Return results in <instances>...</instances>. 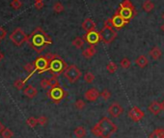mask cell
<instances>
[{
	"label": "cell",
	"instance_id": "cell-1",
	"mask_svg": "<svg viewBox=\"0 0 164 138\" xmlns=\"http://www.w3.org/2000/svg\"><path fill=\"white\" fill-rule=\"evenodd\" d=\"M27 43L36 52H43L47 45H51L52 40L41 27H37L30 36H28Z\"/></svg>",
	"mask_w": 164,
	"mask_h": 138
},
{
	"label": "cell",
	"instance_id": "cell-2",
	"mask_svg": "<svg viewBox=\"0 0 164 138\" xmlns=\"http://www.w3.org/2000/svg\"><path fill=\"white\" fill-rule=\"evenodd\" d=\"M117 125L113 123L109 118L103 117L100 119L91 131L94 135L100 138H110L113 134L117 131Z\"/></svg>",
	"mask_w": 164,
	"mask_h": 138
},
{
	"label": "cell",
	"instance_id": "cell-3",
	"mask_svg": "<svg viewBox=\"0 0 164 138\" xmlns=\"http://www.w3.org/2000/svg\"><path fill=\"white\" fill-rule=\"evenodd\" d=\"M117 14H119L124 20L130 22V19H132L136 14V9L134 5L130 2V0H124V1L120 4L119 8L116 11Z\"/></svg>",
	"mask_w": 164,
	"mask_h": 138
},
{
	"label": "cell",
	"instance_id": "cell-4",
	"mask_svg": "<svg viewBox=\"0 0 164 138\" xmlns=\"http://www.w3.org/2000/svg\"><path fill=\"white\" fill-rule=\"evenodd\" d=\"M100 35V41H103L105 45L111 44L117 38V32L114 30V27L110 23V19L104 21V25L99 32Z\"/></svg>",
	"mask_w": 164,
	"mask_h": 138
},
{
	"label": "cell",
	"instance_id": "cell-5",
	"mask_svg": "<svg viewBox=\"0 0 164 138\" xmlns=\"http://www.w3.org/2000/svg\"><path fill=\"white\" fill-rule=\"evenodd\" d=\"M67 68H68V65L66 64V62L63 59H61V57L59 56L53 59L52 61H50L48 72H51V74L54 75V77H58L59 74L64 73Z\"/></svg>",
	"mask_w": 164,
	"mask_h": 138
},
{
	"label": "cell",
	"instance_id": "cell-6",
	"mask_svg": "<svg viewBox=\"0 0 164 138\" xmlns=\"http://www.w3.org/2000/svg\"><path fill=\"white\" fill-rule=\"evenodd\" d=\"M81 71L75 66V65H71L68 66L66 71L64 72V77L68 79L69 82L74 83L77 82L80 77H81Z\"/></svg>",
	"mask_w": 164,
	"mask_h": 138
},
{
	"label": "cell",
	"instance_id": "cell-7",
	"mask_svg": "<svg viewBox=\"0 0 164 138\" xmlns=\"http://www.w3.org/2000/svg\"><path fill=\"white\" fill-rule=\"evenodd\" d=\"M28 36L24 33L21 28H16L10 34V40L14 43L17 46H20L23 43L27 42Z\"/></svg>",
	"mask_w": 164,
	"mask_h": 138
},
{
	"label": "cell",
	"instance_id": "cell-8",
	"mask_svg": "<svg viewBox=\"0 0 164 138\" xmlns=\"http://www.w3.org/2000/svg\"><path fill=\"white\" fill-rule=\"evenodd\" d=\"M47 97L52 100L54 104H59L61 100L66 97V92L60 86L50 88L47 92Z\"/></svg>",
	"mask_w": 164,
	"mask_h": 138
},
{
	"label": "cell",
	"instance_id": "cell-9",
	"mask_svg": "<svg viewBox=\"0 0 164 138\" xmlns=\"http://www.w3.org/2000/svg\"><path fill=\"white\" fill-rule=\"evenodd\" d=\"M34 63H35V67H36V72H38L39 73H43L44 72L48 71L50 61L45 55L38 57L34 61Z\"/></svg>",
	"mask_w": 164,
	"mask_h": 138
},
{
	"label": "cell",
	"instance_id": "cell-10",
	"mask_svg": "<svg viewBox=\"0 0 164 138\" xmlns=\"http://www.w3.org/2000/svg\"><path fill=\"white\" fill-rule=\"evenodd\" d=\"M129 117L133 122H140L145 117V113L139 107L133 106L129 111Z\"/></svg>",
	"mask_w": 164,
	"mask_h": 138
},
{
	"label": "cell",
	"instance_id": "cell-11",
	"mask_svg": "<svg viewBox=\"0 0 164 138\" xmlns=\"http://www.w3.org/2000/svg\"><path fill=\"white\" fill-rule=\"evenodd\" d=\"M110 23L115 29H120V28L124 27V25L127 23H129V22L127 20H124L119 14L115 13V15L113 16L112 18H110Z\"/></svg>",
	"mask_w": 164,
	"mask_h": 138
},
{
	"label": "cell",
	"instance_id": "cell-12",
	"mask_svg": "<svg viewBox=\"0 0 164 138\" xmlns=\"http://www.w3.org/2000/svg\"><path fill=\"white\" fill-rule=\"evenodd\" d=\"M84 40H86L88 43L90 45H97L99 41H100V35H99V32H97L96 30H93V31H90L86 33L84 36Z\"/></svg>",
	"mask_w": 164,
	"mask_h": 138
},
{
	"label": "cell",
	"instance_id": "cell-13",
	"mask_svg": "<svg viewBox=\"0 0 164 138\" xmlns=\"http://www.w3.org/2000/svg\"><path fill=\"white\" fill-rule=\"evenodd\" d=\"M124 109L118 103H113L107 109L108 114L113 118H118L122 115Z\"/></svg>",
	"mask_w": 164,
	"mask_h": 138
},
{
	"label": "cell",
	"instance_id": "cell-14",
	"mask_svg": "<svg viewBox=\"0 0 164 138\" xmlns=\"http://www.w3.org/2000/svg\"><path fill=\"white\" fill-rule=\"evenodd\" d=\"M100 93L96 89V88H91V89L87 90L84 94V98L89 100V102H96V100L99 98Z\"/></svg>",
	"mask_w": 164,
	"mask_h": 138
},
{
	"label": "cell",
	"instance_id": "cell-15",
	"mask_svg": "<svg viewBox=\"0 0 164 138\" xmlns=\"http://www.w3.org/2000/svg\"><path fill=\"white\" fill-rule=\"evenodd\" d=\"M82 29L86 33L90 32V31H93V30H96V23H95V21L92 19H89V18L84 19V21L82 22Z\"/></svg>",
	"mask_w": 164,
	"mask_h": 138
},
{
	"label": "cell",
	"instance_id": "cell-16",
	"mask_svg": "<svg viewBox=\"0 0 164 138\" xmlns=\"http://www.w3.org/2000/svg\"><path fill=\"white\" fill-rule=\"evenodd\" d=\"M96 53H97L96 47H95L93 45H91L89 47H87L86 49L83 50V51H82V56H83L84 58H86V59H90V58H92Z\"/></svg>",
	"mask_w": 164,
	"mask_h": 138
},
{
	"label": "cell",
	"instance_id": "cell-17",
	"mask_svg": "<svg viewBox=\"0 0 164 138\" xmlns=\"http://www.w3.org/2000/svg\"><path fill=\"white\" fill-rule=\"evenodd\" d=\"M23 93H24L25 96L28 97L29 98H35V97L37 96L38 90L36 89L35 87H33L32 85H28V86L24 89Z\"/></svg>",
	"mask_w": 164,
	"mask_h": 138
},
{
	"label": "cell",
	"instance_id": "cell-18",
	"mask_svg": "<svg viewBox=\"0 0 164 138\" xmlns=\"http://www.w3.org/2000/svg\"><path fill=\"white\" fill-rule=\"evenodd\" d=\"M148 109L150 110V112H152L154 115H158L159 112L161 111V106H160V103L158 102H153L148 107Z\"/></svg>",
	"mask_w": 164,
	"mask_h": 138
},
{
	"label": "cell",
	"instance_id": "cell-19",
	"mask_svg": "<svg viewBox=\"0 0 164 138\" xmlns=\"http://www.w3.org/2000/svg\"><path fill=\"white\" fill-rule=\"evenodd\" d=\"M150 56L152 57L153 60H158L161 55H162V52H161V50L158 46H154L152 49L150 50V52H149Z\"/></svg>",
	"mask_w": 164,
	"mask_h": 138
},
{
	"label": "cell",
	"instance_id": "cell-20",
	"mask_svg": "<svg viewBox=\"0 0 164 138\" xmlns=\"http://www.w3.org/2000/svg\"><path fill=\"white\" fill-rule=\"evenodd\" d=\"M148 63H149V60L145 55H140L135 60V64L139 68H145L148 65Z\"/></svg>",
	"mask_w": 164,
	"mask_h": 138
},
{
	"label": "cell",
	"instance_id": "cell-21",
	"mask_svg": "<svg viewBox=\"0 0 164 138\" xmlns=\"http://www.w3.org/2000/svg\"><path fill=\"white\" fill-rule=\"evenodd\" d=\"M149 138H164V129L162 128L156 129L149 135Z\"/></svg>",
	"mask_w": 164,
	"mask_h": 138
},
{
	"label": "cell",
	"instance_id": "cell-22",
	"mask_svg": "<svg viewBox=\"0 0 164 138\" xmlns=\"http://www.w3.org/2000/svg\"><path fill=\"white\" fill-rule=\"evenodd\" d=\"M142 8H143V10L145 12L151 13V12L154 10V8H155V4L153 3L152 0H146V1H144V3L142 5Z\"/></svg>",
	"mask_w": 164,
	"mask_h": 138
},
{
	"label": "cell",
	"instance_id": "cell-23",
	"mask_svg": "<svg viewBox=\"0 0 164 138\" xmlns=\"http://www.w3.org/2000/svg\"><path fill=\"white\" fill-rule=\"evenodd\" d=\"M24 70L26 71L28 73H29V75H28V77H27V79L28 78H30V77L31 75L36 72V67H35V63L33 62V63H28V64H26L24 66Z\"/></svg>",
	"mask_w": 164,
	"mask_h": 138
},
{
	"label": "cell",
	"instance_id": "cell-24",
	"mask_svg": "<svg viewBox=\"0 0 164 138\" xmlns=\"http://www.w3.org/2000/svg\"><path fill=\"white\" fill-rule=\"evenodd\" d=\"M71 44H72V45L75 48L79 49V48H82L83 47V45H84V40L82 39V38H80V37H77V38H74V39H73V41H72Z\"/></svg>",
	"mask_w": 164,
	"mask_h": 138
},
{
	"label": "cell",
	"instance_id": "cell-25",
	"mask_svg": "<svg viewBox=\"0 0 164 138\" xmlns=\"http://www.w3.org/2000/svg\"><path fill=\"white\" fill-rule=\"evenodd\" d=\"M74 135L77 138H83L86 135V130L83 127H78L74 130Z\"/></svg>",
	"mask_w": 164,
	"mask_h": 138
},
{
	"label": "cell",
	"instance_id": "cell-26",
	"mask_svg": "<svg viewBox=\"0 0 164 138\" xmlns=\"http://www.w3.org/2000/svg\"><path fill=\"white\" fill-rule=\"evenodd\" d=\"M106 70L109 73H114L118 70V65L115 62H109L106 66Z\"/></svg>",
	"mask_w": 164,
	"mask_h": 138
},
{
	"label": "cell",
	"instance_id": "cell-27",
	"mask_svg": "<svg viewBox=\"0 0 164 138\" xmlns=\"http://www.w3.org/2000/svg\"><path fill=\"white\" fill-rule=\"evenodd\" d=\"M84 81L86 83H92L95 80V75L94 73H92L91 72H88L84 74V77H83Z\"/></svg>",
	"mask_w": 164,
	"mask_h": 138
},
{
	"label": "cell",
	"instance_id": "cell-28",
	"mask_svg": "<svg viewBox=\"0 0 164 138\" xmlns=\"http://www.w3.org/2000/svg\"><path fill=\"white\" fill-rule=\"evenodd\" d=\"M121 67L124 69V70H128V69H130V65H131V62H130V60L129 59V58H123L122 60H121Z\"/></svg>",
	"mask_w": 164,
	"mask_h": 138
},
{
	"label": "cell",
	"instance_id": "cell-29",
	"mask_svg": "<svg viewBox=\"0 0 164 138\" xmlns=\"http://www.w3.org/2000/svg\"><path fill=\"white\" fill-rule=\"evenodd\" d=\"M53 10L55 13H62L63 11H64V5H63L61 2H56L54 5H53Z\"/></svg>",
	"mask_w": 164,
	"mask_h": 138
},
{
	"label": "cell",
	"instance_id": "cell-30",
	"mask_svg": "<svg viewBox=\"0 0 164 138\" xmlns=\"http://www.w3.org/2000/svg\"><path fill=\"white\" fill-rule=\"evenodd\" d=\"M74 106L77 110H83L85 107V102L83 99H77L74 104Z\"/></svg>",
	"mask_w": 164,
	"mask_h": 138
},
{
	"label": "cell",
	"instance_id": "cell-31",
	"mask_svg": "<svg viewBox=\"0 0 164 138\" xmlns=\"http://www.w3.org/2000/svg\"><path fill=\"white\" fill-rule=\"evenodd\" d=\"M49 84H50V88L60 86L59 81H58V79H57V77H54V75H52V77L49 78Z\"/></svg>",
	"mask_w": 164,
	"mask_h": 138
},
{
	"label": "cell",
	"instance_id": "cell-32",
	"mask_svg": "<svg viewBox=\"0 0 164 138\" xmlns=\"http://www.w3.org/2000/svg\"><path fill=\"white\" fill-rule=\"evenodd\" d=\"M1 135H2V138H12L14 133H13V131L10 129H4Z\"/></svg>",
	"mask_w": 164,
	"mask_h": 138
},
{
	"label": "cell",
	"instance_id": "cell-33",
	"mask_svg": "<svg viewBox=\"0 0 164 138\" xmlns=\"http://www.w3.org/2000/svg\"><path fill=\"white\" fill-rule=\"evenodd\" d=\"M24 83H25V80H22V79H18L14 82V86L17 88L19 90H22L23 87H24Z\"/></svg>",
	"mask_w": 164,
	"mask_h": 138
},
{
	"label": "cell",
	"instance_id": "cell-34",
	"mask_svg": "<svg viewBox=\"0 0 164 138\" xmlns=\"http://www.w3.org/2000/svg\"><path fill=\"white\" fill-rule=\"evenodd\" d=\"M38 124H39V123H38V119H36L35 117H30L27 120V125H29V127H31V128H35Z\"/></svg>",
	"mask_w": 164,
	"mask_h": 138
},
{
	"label": "cell",
	"instance_id": "cell-35",
	"mask_svg": "<svg viewBox=\"0 0 164 138\" xmlns=\"http://www.w3.org/2000/svg\"><path fill=\"white\" fill-rule=\"evenodd\" d=\"M100 96H102V98L104 99V100H108L111 97V93L108 89H104L102 93H100Z\"/></svg>",
	"mask_w": 164,
	"mask_h": 138
},
{
	"label": "cell",
	"instance_id": "cell-36",
	"mask_svg": "<svg viewBox=\"0 0 164 138\" xmlns=\"http://www.w3.org/2000/svg\"><path fill=\"white\" fill-rule=\"evenodd\" d=\"M11 6L16 10H19L22 6V3L19 1V0H13V2L11 3Z\"/></svg>",
	"mask_w": 164,
	"mask_h": 138
},
{
	"label": "cell",
	"instance_id": "cell-37",
	"mask_svg": "<svg viewBox=\"0 0 164 138\" xmlns=\"http://www.w3.org/2000/svg\"><path fill=\"white\" fill-rule=\"evenodd\" d=\"M41 87L43 89H47L48 87H50V84H49V79H46V78H44L41 80V83H40Z\"/></svg>",
	"mask_w": 164,
	"mask_h": 138
},
{
	"label": "cell",
	"instance_id": "cell-38",
	"mask_svg": "<svg viewBox=\"0 0 164 138\" xmlns=\"http://www.w3.org/2000/svg\"><path fill=\"white\" fill-rule=\"evenodd\" d=\"M38 123L41 125H45L47 124V118L45 116H40L38 118Z\"/></svg>",
	"mask_w": 164,
	"mask_h": 138
},
{
	"label": "cell",
	"instance_id": "cell-39",
	"mask_svg": "<svg viewBox=\"0 0 164 138\" xmlns=\"http://www.w3.org/2000/svg\"><path fill=\"white\" fill-rule=\"evenodd\" d=\"M35 8L38 9V10H41L42 8H44V1H43V0H36Z\"/></svg>",
	"mask_w": 164,
	"mask_h": 138
},
{
	"label": "cell",
	"instance_id": "cell-40",
	"mask_svg": "<svg viewBox=\"0 0 164 138\" xmlns=\"http://www.w3.org/2000/svg\"><path fill=\"white\" fill-rule=\"evenodd\" d=\"M6 36H7V31L3 27H0V40L5 39Z\"/></svg>",
	"mask_w": 164,
	"mask_h": 138
},
{
	"label": "cell",
	"instance_id": "cell-41",
	"mask_svg": "<svg viewBox=\"0 0 164 138\" xmlns=\"http://www.w3.org/2000/svg\"><path fill=\"white\" fill-rule=\"evenodd\" d=\"M4 129H5V128H4V125L1 124V122H0V134L2 133V131L4 130Z\"/></svg>",
	"mask_w": 164,
	"mask_h": 138
},
{
	"label": "cell",
	"instance_id": "cell-42",
	"mask_svg": "<svg viewBox=\"0 0 164 138\" xmlns=\"http://www.w3.org/2000/svg\"><path fill=\"white\" fill-rule=\"evenodd\" d=\"M160 106H161V110H164V99L160 103Z\"/></svg>",
	"mask_w": 164,
	"mask_h": 138
},
{
	"label": "cell",
	"instance_id": "cell-43",
	"mask_svg": "<svg viewBox=\"0 0 164 138\" xmlns=\"http://www.w3.org/2000/svg\"><path fill=\"white\" fill-rule=\"evenodd\" d=\"M3 57H4V56H3L2 52H1V51H0V61H1V60L3 59Z\"/></svg>",
	"mask_w": 164,
	"mask_h": 138
},
{
	"label": "cell",
	"instance_id": "cell-44",
	"mask_svg": "<svg viewBox=\"0 0 164 138\" xmlns=\"http://www.w3.org/2000/svg\"><path fill=\"white\" fill-rule=\"evenodd\" d=\"M160 30L164 32V23H163V24L161 25V26H160Z\"/></svg>",
	"mask_w": 164,
	"mask_h": 138
},
{
	"label": "cell",
	"instance_id": "cell-45",
	"mask_svg": "<svg viewBox=\"0 0 164 138\" xmlns=\"http://www.w3.org/2000/svg\"><path fill=\"white\" fill-rule=\"evenodd\" d=\"M161 18H162V19H164V13L162 14V16H161Z\"/></svg>",
	"mask_w": 164,
	"mask_h": 138
},
{
	"label": "cell",
	"instance_id": "cell-46",
	"mask_svg": "<svg viewBox=\"0 0 164 138\" xmlns=\"http://www.w3.org/2000/svg\"><path fill=\"white\" fill-rule=\"evenodd\" d=\"M0 41H1V40H0Z\"/></svg>",
	"mask_w": 164,
	"mask_h": 138
}]
</instances>
